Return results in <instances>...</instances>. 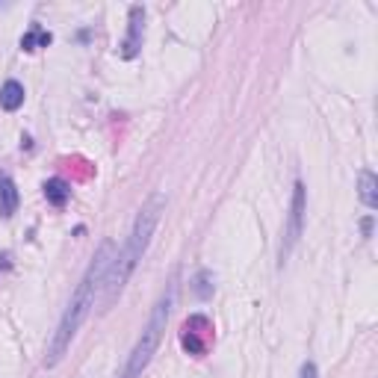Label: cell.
<instances>
[{
    "label": "cell",
    "instance_id": "obj_1",
    "mask_svg": "<svg viewBox=\"0 0 378 378\" xmlns=\"http://www.w3.org/2000/svg\"><path fill=\"white\" fill-rule=\"evenodd\" d=\"M113 260H116V246L109 240H104L101 249L95 251L92 263H89L86 275L80 278V284L74 287L71 302L62 310L57 331H53L51 340H48V354H44V366H48V370L57 366L65 358V352L71 349V340L77 337V331H80V325L86 322V316L92 314V307L98 302V293H101L104 278L109 272V266H113Z\"/></svg>",
    "mask_w": 378,
    "mask_h": 378
},
{
    "label": "cell",
    "instance_id": "obj_2",
    "mask_svg": "<svg viewBox=\"0 0 378 378\" xmlns=\"http://www.w3.org/2000/svg\"><path fill=\"white\" fill-rule=\"evenodd\" d=\"M163 210H165V198H163V195H151L148 201L139 207L136 222H133V228H130V237H127V242H125V249L116 254V260H113V266H109V272H107V278H104V287H101V290H104V296H101V310H109V307L116 305V298L121 296L125 284L130 281L133 269H136L139 260L145 258L154 231H157V225H160Z\"/></svg>",
    "mask_w": 378,
    "mask_h": 378
},
{
    "label": "cell",
    "instance_id": "obj_3",
    "mask_svg": "<svg viewBox=\"0 0 378 378\" xmlns=\"http://www.w3.org/2000/svg\"><path fill=\"white\" fill-rule=\"evenodd\" d=\"M172 302H174V284H169V290H165V293L160 296V302L154 305L151 319H148V325L142 328V334H139L136 346H133V352H130V358H127V363H125V372H121V378H139L142 372L148 370L151 358H154V354H157V349H160L165 322H169V314H172Z\"/></svg>",
    "mask_w": 378,
    "mask_h": 378
},
{
    "label": "cell",
    "instance_id": "obj_4",
    "mask_svg": "<svg viewBox=\"0 0 378 378\" xmlns=\"http://www.w3.org/2000/svg\"><path fill=\"white\" fill-rule=\"evenodd\" d=\"M305 210H307V189L298 181L293 186V204H290V216H287V228H284V242H281V266L290 260V254L296 249L298 237L305 231Z\"/></svg>",
    "mask_w": 378,
    "mask_h": 378
},
{
    "label": "cell",
    "instance_id": "obj_5",
    "mask_svg": "<svg viewBox=\"0 0 378 378\" xmlns=\"http://www.w3.org/2000/svg\"><path fill=\"white\" fill-rule=\"evenodd\" d=\"M210 340H213V322H210L204 314H192L181 325V346L189 354H195V358L207 354Z\"/></svg>",
    "mask_w": 378,
    "mask_h": 378
},
{
    "label": "cell",
    "instance_id": "obj_6",
    "mask_svg": "<svg viewBox=\"0 0 378 378\" xmlns=\"http://www.w3.org/2000/svg\"><path fill=\"white\" fill-rule=\"evenodd\" d=\"M145 42V6H130L127 15V36L118 44V57L121 60H136Z\"/></svg>",
    "mask_w": 378,
    "mask_h": 378
},
{
    "label": "cell",
    "instance_id": "obj_7",
    "mask_svg": "<svg viewBox=\"0 0 378 378\" xmlns=\"http://www.w3.org/2000/svg\"><path fill=\"white\" fill-rule=\"evenodd\" d=\"M18 201H21V195H18L15 181L9 174H0V216L12 219L18 213Z\"/></svg>",
    "mask_w": 378,
    "mask_h": 378
},
{
    "label": "cell",
    "instance_id": "obj_8",
    "mask_svg": "<svg viewBox=\"0 0 378 378\" xmlns=\"http://www.w3.org/2000/svg\"><path fill=\"white\" fill-rule=\"evenodd\" d=\"M24 86H21L18 80H6L3 86H0V107L6 109V113H15V109L24 107Z\"/></svg>",
    "mask_w": 378,
    "mask_h": 378
},
{
    "label": "cell",
    "instance_id": "obj_9",
    "mask_svg": "<svg viewBox=\"0 0 378 378\" xmlns=\"http://www.w3.org/2000/svg\"><path fill=\"white\" fill-rule=\"evenodd\" d=\"M358 195H361V201L370 210L378 207V181H375V174L370 169H363L358 174Z\"/></svg>",
    "mask_w": 378,
    "mask_h": 378
},
{
    "label": "cell",
    "instance_id": "obj_10",
    "mask_svg": "<svg viewBox=\"0 0 378 378\" xmlns=\"http://www.w3.org/2000/svg\"><path fill=\"white\" fill-rule=\"evenodd\" d=\"M44 198H48V204L53 207H65V201L71 198V186L62 181V177H51L48 183H44Z\"/></svg>",
    "mask_w": 378,
    "mask_h": 378
},
{
    "label": "cell",
    "instance_id": "obj_11",
    "mask_svg": "<svg viewBox=\"0 0 378 378\" xmlns=\"http://www.w3.org/2000/svg\"><path fill=\"white\" fill-rule=\"evenodd\" d=\"M51 44V33H44L39 27H33L30 33L21 36V51H36V48H48Z\"/></svg>",
    "mask_w": 378,
    "mask_h": 378
},
{
    "label": "cell",
    "instance_id": "obj_12",
    "mask_svg": "<svg viewBox=\"0 0 378 378\" xmlns=\"http://www.w3.org/2000/svg\"><path fill=\"white\" fill-rule=\"evenodd\" d=\"M195 293H198V298H207L210 293H213V287H210V272H198V278H195Z\"/></svg>",
    "mask_w": 378,
    "mask_h": 378
},
{
    "label": "cell",
    "instance_id": "obj_13",
    "mask_svg": "<svg viewBox=\"0 0 378 378\" xmlns=\"http://www.w3.org/2000/svg\"><path fill=\"white\" fill-rule=\"evenodd\" d=\"M298 378H319L316 363H314V361H305V363H302V370H298Z\"/></svg>",
    "mask_w": 378,
    "mask_h": 378
},
{
    "label": "cell",
    "instance_id": "obj_14",
    "mask_svg": "<svg viewBox=\"0 0 378 378\" xmlns=\"http://www.w3.org/2000/svg\"><path fill=\"white\" fill-rule=\"evenodd\" d=\"M363 233H366V237L372 233V219H363Z\"/></svg>",
    "mask_w": 378,
    "mask_h": 378
}]
</instances>
